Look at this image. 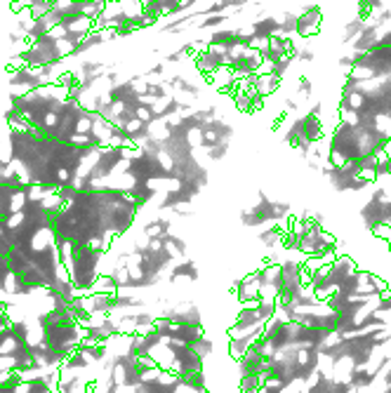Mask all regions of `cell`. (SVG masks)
Instances as JSON below:
<instances>
[{"label":"cell","mask_w":391,"mask_h":393,"mask_svg":"<svg viewBox=\"0 0 391 393\" xmlns=\"http://www.w3.org/2000/svg\"><path fill=\"white\" fill-rule=\"evenodd\" d=\"M205 153H208L210 160H222V158H226V153H229V144H226V141H219V144H214L210 149H205Z\"/></svg>","instance_id":"obj_9"},{"label":"cell","mask_w":391,"mask_h":393,"mask_svg":"<svg viewBox=\"0 0 391 393\" xmlns=\"http://www.w3.org/2000/svg\"><path fill=\"white\" fill-rule=\"evenodd\" d=\"M323 24V10L318 5H307L297 14V35L299 38H314L320 31Z\"/></svg>","instance_id":"obj_2"},{"label":"cell","mask_w":391,"mask_h":393,"mask_svg":"<svg viewBox=\"0 0 391 393\" xmlns=\"http://www.w3.org/2000/svg\"><path fill=\"white\" fill-rule=\"evenodd\" d=\"M191 349L196 351L203 360H205V358H210V353L214 351V344H212V339L208 337V334H203L201 339H196L193 344H191Z\"/></svg>","instance_id":"obj_8"},{"label":"cell","mask_w":391,"mask_h":393,"mask_svg":"<svg viewBox=\"0 0 391 393\" xmlns=\"http://www.w3.org/2000/svg\"><path fill=\"white\" fill-rule=\"evenodd\" d=\"M163 71H165V66H163V64H156L153 68H151V75H163Z\"/></svg>","instance_id":"obj_14"},{"label":"cell","mask_w":391,"mask_h":393,"mask_svg":"<svg viewBox=\"0 0 391 393\" xmlns=\"http://www.w3.org/2000/svg\"><path fill=\"white\" fill-rule=\"evenodd\" d=\"M198 266H196V262H191V259H184V262H179V264H175L172 268H170V280H186V283H196L198 280Z\"/></svg>","instance_id":"obj_4"},{"label":"cell","mask_w":391,"mask_h":393,"mask_svg":"<svg viewBox=\"0 0 391 393\" xmlns=\"http://www.w3.org/2000/svg\"><path fill=\"white\" fill-rule=\"evenodd\" d=\"M130 318H132V328H135V334H142V332H146V329L153 328V313L146 311V308H139V311H132L130 313Z\"/></svg>","instance_id":"obj_6"},{"label":"cell","mask_w":391,"mask_h":393,"mask_svg":"<svg viewBox=\"0 0 391 393\" xmlns=\"http://www.w3.org/2000/svg\"><path fill=\"white\" fill-rule=\"evenodd\" d=\"M135 118H137V120H142L144 125H148V123H153V120H156V118H153V108L144 106V104H139V106L135 108Z\"/></svg>","instance_id":"obj_10"},{"label":"cell","mask_w":391,"mask_h":393,"mask_svg":"<svg viewBox=\"0 0 391 393\" xmlns=\"http://www.w3.org/2000/svg\"><path fill=\"white\" fill-rule=\"evenodd\" d=\"M297 90H299V95H304V97L311 95V80H309L307 75H302V78H299V83H297Z\"/></svg>","instance_id":"obj_13"},{"label":"cell","mask_w":391,"mask_h":393,"mask_svg":"<svg viewBox=\"0 0 391 393\" xmlns=\"http://www.w3.org/2000/svg\"><path fill=\"white\" fill-rule=\"evenodd\" d=\"M120 7H123V17L135 22L144 14V2L142 0H120Z\"/></svg>","instance_id":"obj_7"},{"label":"cell","mask_w":391,"mask_h":393,"mask_svg":"<svg viewBox=\"0 0 391 393\" xmlns=\"http://www.w3.org/2000/svg\"><path fill=\"white\" fill-rule=\"evenodd\" d=\"M205 334V325H189V323H172V332L170 339L181 341V344H193L196 339H201Z\"/></svg>","instance_id":"obj_3"},{"label":"cell","mask_w":391,"mask_h":393,"mask_svg":"<svg viewBox=\"0 0 391 393\" xmlns=\"http://www.w3.org/2000/svg\"><path fill=\"white\" fill-rule=\"evenodd\" d=\"M165 349L170 351L172 356V367L170 370L175 374H191V372H201L205 370V360L196 351L191 349L189 344H181V341H175V339H165Z\"/></svg>","instance_id":"obj_1"},{"label":"cell","mask_w":391,"mask_h":393,"mask_svg":"<svg viewBox=\"0 0 391 393\" xmlns=\"http://www.w3.org/2000/svg\"><path fill=\"white\" fill-rule=\"evenodd\" d=\"M12 149H10V141H0V165H7L12 163Z\"/></svg>","instance_id":"obj_12"},{"label":"cell","mask_w":391,"mask_h":393,"mask_svg":"<svg viewBox=\"0 0 391 393\" xmlns=\"http://www.w3.org/2000/svg\"><path fill=\"white\" fill-rule=\"evenodd\" d=\"M130 193H132V198L137 200L139 207H144V205H148V202L158 196V189H156L153 181H135Z\"/></svg>","instance_id":"obj_5"},{"label":"cell","mask_w":391,"mask_h":393,"mask_svg":"<svg viewBox=\"0 0 391 393\" xmlns=\"http://www.w3.org/2000/svg\"><path fill=\"white\" fill-rule=\"evenodd\" d=\"M210 43L231 45V43H236V35H233V31H214V33L210 35Z\"/></svg>","instance_id":"obj_11"}]
</instances>
